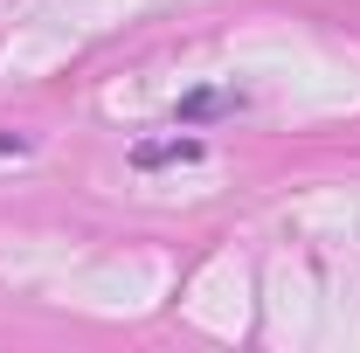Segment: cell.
<instances>
[{
  "label": "cell",
  "mask_w": 360,
  "mask_h": 353,
  "mask_svg": "<svg viewBox=\"0 0 360 353\" xmlns=\"http://www.w3.org/2000/svg\"><path fill=\"white\" fill-rule=\"evenodd\" d=\"M201 160V139H160V146H132V167H187Z\"/></svg>",
  "instance_id": "cell-1"
},
{
  "label": "cell",
  "mask_w": 360,
  "mask_h": 353,
  "mask_svg": "<svg viewBox=\"0 0 360 353\" xmlns=\"http://www.w3.org/2000/svg\"><path fill=\"white\" fill-rule=\"evenodd\" d=\"M243 97L236 90H187L180 97V125H194V118H222V111H236Z\"/></svg>",
  "instance_id": "cell-2"
}]
</instances>
